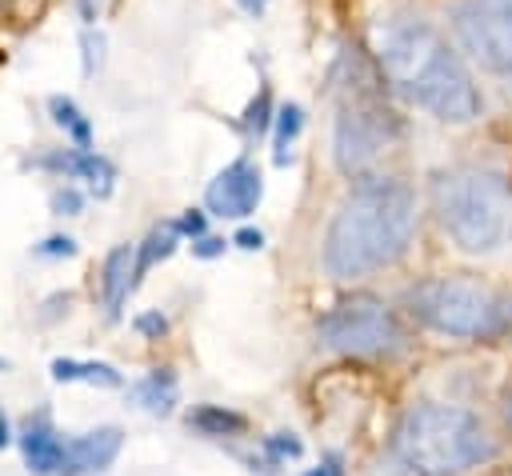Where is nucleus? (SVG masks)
Wrapping results in <instances>:
<instances>
[{
  "label": "nucleus",
  "instance_id": "f257e3e1",
  "mask_svg": "<svg viewBox=\"0 0 512 476\" xmlns=\"http://www.w3.org/2000/svg\"><path fill=\"white\" fill-rule=\"evenodd\" d=\"M372 44L384 80L440 124H472L484 112V96L468 64L432 20L416 12H388L376 20Z\"/></svg>",
  "mask_w": 512,
  "mask_h": 476
},
{
  "label": "nucleus",
  "instance_id": "f03ea898",
  "mask_svg": "<svg viewBox=\"0 0 512 476\" xmlns=\"http://www.w3.org/2000/svg\"><path fill=\"white\" fill-rule=\"evenodd\" d=\"M416 232V192L396 176H356L324 232V272L360 280L404 256Z\"/></svg>",
  "mask_w": 512,
  "mask_h": 476
},
{
  "label": "nucleus",
  "instance_id": "7ed1b4c3",
  "mask_svg": "<svg viewBox=\"0 0 512 476\" xmlns=\"http://www.w3.org/2000/svg\"><path fill=\"white\" fill-rule=\"evenodd\" d=\"M432 212L460 252L488 256L512 240V180L476 164L436 172Z\"/></svg>",
  "mask_w": 512,
  "mask_h": 476
},
{
  "label": "nucleus",
  "instance_id": "20e7f679",
  "mask_svg": "<svg viewBox=\"0 0 512 476\" xmlns=\"http://www.w3.org/2000/svg\"><path fill=\"white\" fill-rule=\"evenodd\" d=\"M396 452L416 476H460L492 460L496 444L476 412L460 404H416L396 428Z\"/></svg>",
  "mask_w": 512,
  "mask_h": 476
},
{
  "label": "nucleus",
  "instance_id": "39448f33",
  "mask_svg": "<svg viewBox=\"0 0 512 476\" xmlns=\"http://www.w3.org/2000/svg\"><path fill=\"white\" fill-rule=\"evenodd\" d=\"M408 312L440 336L456 340H492L508 328L504 300L468 276H436L408 292Z\"/></svg>",
  "mask_w": 512,
  "mask_h": 476
},
{
  "label": "nucleus",
  "instance_id": "423d86ee",
  "mask_svg": "<svg viewBox=\"0 0 512 476\" xmlns=\"http://www.w3.org/2000/svg\"><path fill=\"white\" fill-rule=\"evenodd\" d=\"M316 340L340 356H396L404 348L400 320L380 296H368V292H356L332 304L316 320Z\"/></svg>",
  "mask_w": 512,
  "mask_h": 476
},
{
  "label": "nucleus",
  "instance_id": "0eeeda50",
  "mask_svg": "<svg viewBox=\"0 0 512 476\" xmlns=\"http://www.w3.org/2000/svg\"><path fill=\"white\" fill-rule=\"evenodd\" d=\"M404 136V124L400 116L376 96H352L340 112H336V124H332V156H336V168L344 176H368L376 168V160L384 152H392Z\"/></svg>",
  "mask_w": 512,
  "mask_h": 476
},
{
  "label": "nucleus",
  "instance_id": "6e6552de",
  "mask_svg": "<svg viewBox=\"0 0 512 476\" xmlns=\"http://www.w3.org/2000/svg\"><path fill=\"white\" fill-rule=\"evenodd\" d=\"M448 24L488 76L512 84V0H456Z\"/></svg>",
  "mask_w": 512,
  "mask_h": 476
},
{
  "label": "nucleus",
  "instance_id": "1a4fd4ad",
  "mask_svg": "<svg viewBox=\"0 0 512 476\" xmlns=\"http://www.w3.org/2000/svg\"><path fill=\"white\" fill-rule=\"evenodd\" d=\"M264 196V176L252 160H232L224 172H216V180L204 192V208L220 220H244L256 212Z\"/></svg>",
  "mask_w": 512,
  "mask_h": 476
},
{
  "label": "nucleus",
  "instance_id": "9d476101",
  "mask_svg": "<svg viewBox=\"0 0 512 476\" xmlns=\"http://www.w3.org/2000/svg\"><path fill=\"white\" fill-rule=\"evenodd\" d=\"M120 444H124V432L116 424H104V428H92L76 440L64 444V476H88V472H104L116 456H120Z\"/></svg>",
  "mask_w": 512,
  "mask_h": 476
},
{
  "label": "nucleus",
  "instance_id": "9b49d317",
  "mask_svg": "<svg viewBox=\"0 0 512 476\" xmlns=\"http://www.w3.org/2000/svg\"><path fill=\"white\" fill-rule=\"evenodd\" d=\"M40 168H56L72 180H88L96 196H108L112 192V180H116V168L112 160H104L100 152L92 148H68V152H56V156H44Z\"/></svg>",
  "mask_w": 512,
  "mask_h": 476
},
{
  "label": "nucleus",
  "instance_id": "f8f14e48",
  "mask_svg": "<svg viewBox=\"0 0 512 476\" xmlns=\"http://www.w3.org/2000/svg\"><path fill=\"white\" fill-rule=\"evenodd\" d=\"M136 248L132 244H116L108 256H104V272H100V288H104V308L108 316H120L132 284H136Z\"/></svg>",
  "mask_w": 512,
  "mask_h": 476
},
{
  "label": "nucleus",
  "instance_id": "ddd939ff",
  "mask_svg": "<svg viewBox=\"0 0 512 476\" xmlns=\"http://www.w3.org/2000/svg\"><path fill=\"white\" fill-rule=\"evenodd\" d=\"M64 444H68V440H60L44 420L28 424L24 436H20V452H24L28 472H36V476L60 472V468H64Z\"/></svg>",
  "mask_w": 512,
  "mask_h": 476
},
{
  "label": "nucleus",
  "instance_id": "4468645a",
  "mask_svg": "<svg viewBox=\"0 0 512 476\" xmlns=\"http://www.w3.org/2000/svg\"><path fill=\"white\" fill-rule=\"evenodd\" d=\"M176 376H172V368H152L144 380H136L132 384V400L144 408V412H152V416H168L172 412V404H176Z\"/></svg>",
  "mask_w": 512,
  "mask_h": 476
},
{
  "label": "nucleus",
  "instance_id": "2eb2a0df",
  "mask_svg": "<svg viewBox=\"0 0 512 476\" xmlns=\"http://www.w3.org/2000/svg\"><path fill=\"white\" fill-rule=\"evenodd\" d=\"M52 380H60V384L84 380V384H100V388H120L124 384V376L112 364H104V360H68V356L52 360Z\"/></svg>",
  "mask_w": 512,
  "mask_h": 476
},
{
  "label": "nucleus",
  "instance_id": "dca6fc26",
  "mask_svg": "<svg viewBox=\"0 0 512 476\" xmlns=\"http://www.w3.org/2000/svg\"><path fill=\"white\" fill-rule=\"evenodd\" d=\"M176 244H180V228H176V220H164V224H156V228L144 236V244L136 248V268H132V272H136V280H144L152 264L168 260V256L176 252Z\"/></svg>",
  "mask_w": 512,
  "mask_h": 476
},
{
  "label": "nucleus",
  "instance_id": "f3484780",
  "mask_svg": "<svg viewBox=\"0 0 512 476\" xmlns=\"http://www.w3.org/2000/svg\"><path fill=\"white\" fill-rule=\"evenodd\" d=\"M188 424L200 428L204 436H240V432L248 428V420H244L240 412H228V408H220V404L196 408V412L188 416Z\"/></svg>",
  "mask_w": 512,
  "mask_h": 476
},
{
  "label": "nucleus",
  "instance_id": "a211bd4d",
  "mask_svg": "<svg viewBox=\"0 0 512 476\" xmlns=\"http://www.w3.org/2000/svg\"><path fill=\"white\" fill-rule=\"evenodd\" d=\"M48 108H52V120L72 136V144H76V148H88V144H92V124L84 120V112H80L68 96H52V100H48Z\"/></svg>",
  "mask_w": 512,
  "mask_h": 476
},
{
  "label": "nucleus",
  "instance_id": "6ab92c4d",
  "mask_svg": "<svg viewBox=\"0 0 512 476\" xmlns=\"http://www.w3.org/2000/svg\"><path fill=\"white\" fill-rule=\"evenodd\" d=\"M300 128H304V112H300V104H284V108L276 112V152H272L276 164H288V156H292V140L300 136Z\"/></svg>",
  "mask_w": 512,
  "mask_h": 476
},
{
  "label": "nucleus",
  "instance_id": "aec40b11",
  "mask_svg": "<svg viewBox=\"0 0 512 476\" xmlns=\"http://www.w3.org/2000/svg\"><path fill=\"white\" fill-rule=\"evenodd\" d=\"M268 124H272V96L260 92V96L248 104V112H244V132H248V136H260V132H268Z\"/></svg>",
  "mask_w": 512,
  "mask_h": 476
},
{
  "label": "nucleus",
  "instance_id": "412c9836",
  "mask_svg": "<svg viewBox=\"0 0 512 476\" xmlns=\"http://www.w3.org/2000/svg\"><path fill=\"white\" fill-rule=\"evenodd\" d=\"M264 452H268L272 460H296V456L304 452V444H300L292 432H272V436L264 440Z\"/></svg>",
  "mask_w": 512,
  "mask_h": 476
},
{
  "label": "nucleus",
  "instance_id": "4be33fe9",
  "mask_svg": "<svg viewBox=\"0 0 512 476\" xmlns=\"http://www.w3.org/2000/svg\"><path fill=\"white\" fill-rule=\"evenodd\" d=\"M80 208H84V196L76 188H56L52 192V212L56 216H80Z\"/></svg>",
  "mask_w": 512,
  "mask_h": 476
},
{
  "label": "nucleus",
  "instance_id": "5701e85b",
  "mask_svg": "<svg viewBox=\"0 0 512 476\" xmlns=\"http://www.w3.org/2000/svg\"><path fill=\"white\" fill-rule=\"evenodd\" d=\"M80 48H84V76H92L100 68V52H104V36L100 32H84L80 36Z\"/></svg>",
  "mask_w": 512,
  "mask_h": 476
},
{
  "label": "nucleus",
  "instance_id": "b1692460",
  "mask_svg": "<svg viewBox=\"0 0 512 476\" xmlns=\"http://www.w3.org/2000/svg\"><path fill=\"white\" fill-rule=\"evenodd\" d=\"M136 332H140V336H152V340H160V336L168 332V320H164L156 308H152V312H140V316H136Z\"/></svg>",
  "mask_w": 512,
  "mask_h": 476
},
{
  "label": "nucleus",
  "instance_id": "393cba45",
  "mask_svg": "<svg viewBox=\"0 0 512 476\" xmlns=\"http://www.w3.org/2000/svg\"><path fill=\"white\" fill-rule=\"evenodd\" d=\"M76 240L72 236H48L44 244H36V256H72Z\"/></svg>",
  "mask_w": 512,
  "mask_h": 476
},
{
  "label": "nucleus",
  "instance_id": "a878e982",
  "mask_svg": "<svg viewBox=\"0 0 512 476\" xmlns=\"http://www.w3.org/2000/svg\"><path fill=\"white\" fill-rule=\"evenodd\" d=\"M176 228H180V236H192V240L204 236V212H200V208H188V212L176 220Z\"/></svg>",
  "mask_w": 512,
  "mask_h": 476
},
{
  "label": "nucleus",
  "instance_id": "bb28decb",
  "mask_svg": "<svg viewBox=\"0 0 512 476\" xmlns=\"http://www.w3.org/2000/svg\"><path fill=\"white\" fill-rule=\"evenodd\" d=\"M220 252H224V240L220 236H196L192 240V256H200V260H212Z\"/></svg>",
  "mask_w": 512,
  "mask_h": 476
},
{
  "label": "nucleus",
  "instance_id": "cd10ccee",
  "mask_svg": "<svg viewBox=\"0 0 512 476\" xmlns=\"http://www.w3.org/2000/svg\"><path fill=\"white\" fill-rule=\"evenodd\" d=\"M232 244L244 248V252H256V248L264 244V232H260V228H240V232L232 236Z\"/></svg>",
  "mask_w": 512,
  "mask_h": 476
},
{
  "label": "nucleus",
  "instance_id": "c85d7f7f",
  "mask_svg": "<svg viewBox=\"0 0 512 476\" xmlns=\"http://www.w3.org/2000/svg\"><path fill=\"white\" fill-rule=\"evenodd\" d=\"M236 4H240L244 12H252V16H260V12L268 8V0H236Z\"/></svg>",
  "mask_w": 512,
  "mask_h": 476
},
{
  "label": "nucleus",
  "instance_id": "c756f323",
  "mask_svg": "<svg viewBox=\"0 0 512 476\" xmlns=\"http://www.w3.org/2000/svg\"><path fill=\"white\" fill-rule=\"evenodd\" d=\"M8 440H12V436H8V420H4V412H0V448H4Z\"/></svg>",
  "mask_w": 512,
  "mask_h": 476
},
{
  "label": "nucleus",
  "instance_id": "7c9ffc66",
  "mask_svg": "<svg viewBox=\"0 0 512 476\" xmlns=\"http://www.w3.org/2000/svg\"><path fill=\"white\" fill-rule=\"evenodd\" d=\"M0 372H4V360H0Z\"/></svg>",
  "mask_w": 512,
  "mask_h": 476
},
{
  "label": "nucleus",
  "instance_id": "2f4dec72",
  "mask_svg": "<svg viewBox=\"0 0 512 476\" xmlns=\"http://www.w3.org/2000/svg\"><path fill=\"white\" fill-rule=\"evenodd\" d=\"M508 416H512V412H508Z\"/></svg>",
  "mask_w": 512,
  "mask_h": 476
}]
</instances>
